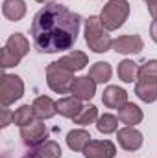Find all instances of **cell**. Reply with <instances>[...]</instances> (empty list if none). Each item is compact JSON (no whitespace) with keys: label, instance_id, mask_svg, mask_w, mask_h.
Instances as JSON below:
<instances>
[{"label":"cell","instance_id":"cell-1","mask_svg":"<svg viewBox=\"0 0 157 158\" xmlns=\"http://www.w3.org/2000/svg\"><path fill=\"white\" fill-rule=\"evenodd\" d=\"M81 17L57 2L44 4L32 20L34 46L41 53H57L70 50L78 40Z\"/></svg>","mask_w":157,"mask_h":158},{"label":"cell","instance_id":"cell-2","mask_svg":"<svg viewBox=\"0 0 157 158\" xmlns=\"http://www.w3.org/2000/svg\"><path fill=\"white\" fill-rule=\"evenodd\" d=\"M85 42L89 46V50H92L94 53H105L113 48V39L109 35V31L104 28L100 17L91 15L85 20Z\"/></svg>","mask_w":157,"mask_h":158},{"label":"cell","instance_id":"cell-3","mask_svg":"<svg viewBox=\"0 0 157 158\" xmlns=\"http://www.w3.org/2000/svg\"><path fill=\"white\" fill-rule=\"evenodd\" d=\"M30 52V42L28 39L22 35V33H11L4 48H2V55H0V66L6 70V68H11V66H17Z\"/></svg>","mask_w":157,"mask_h":158},{"label":"cell","instance_id":"cell-4","mask_svg":"<svg viewBox=\"0 0 157 158\" xmlns=\"http://www.w3.org/2000/svg\"><path fill=\"white\" fill-rule=\"evenodd\" d=\"M128 17H129V2L128 0H109L100 13V20L107 31H115L118 28H122L124 22L128 20Z\"/></svg>","mask_w":157,"mask_h":158},{"label":"cell","instance_id":"cell-5","mask_svg":"<svg viewBox=\"0 0 157 158\" xmlns=\"http://www.w3.org/2000/svg\"><path fill=\"white\" fill-rule=\"evenodd\" d=\"M74 79H76L74 72L67 70L57 61H54V63H50L46 66V85L56 94H70Z\"/></svg>","mask_w":157,"mask_h":158},{"label":"cell","instance_id":"cell-6","mask_svg":"<svg viewBox=\"0 0 157 158\" xmlns=\"http://www.w3.org/2000/svg\"><path fill=\"white\" fill-rule=\"evenodd\" d=\"M24 96V81L15 74H2L0 77V103L9 107Z\"/></svg>","mask_w":157,"mask_h":158},{"label":"cell","instance_id":"cell-7","mask_svg":"<svg viewBox=\"0 0 157 158\" xmlns=\"http://www.w3.org/2000/svg\"><path fill=\"white\" fill-rule=\"evenodd\" d=\"M20 138L24 142L26 147H32V149H37L39 145H43L48 138V129L44 123H41V119H35L32 125L28 127H22L20 129Z\"/></svg>","mask_w":157,"mask_h":158},{"label":"cell","instance_id":"cell-8","mask_svg":"<svg viewBox=\"0 0 157 158\" xmlns=\"http://www.w3.org/2000/svg\"><path fill=\"white\" fill-rule=\"evenodd\" d=\"M117 140H118V145L124 149V151H137L142 147V132L137 131L135 127H129V125H124L122 129L117 131Z\"/></svg>","mask_w":157,"mask_h":158},{"label":"cell","instance_id":"cell-9","mask_svg":"<svg viewBox=\"0 0 157 158\" xmlns=\"http://www.w3.org/2000/svg\"><path fill=\"white\" fill-rule=\"evenodd\" d=\"M85 158H115L117 145L111 140H91L83 149Z\"/></svg>","mask_w":157,"mask_h":158},{"label":"cell","instance_id":"cell-10","mask_svg":"<svg viewBox=\"0 0 157 158\" xmlns=\"http://www.w3.org/2000/svg\"><path fill=\"white\" fill-rule=\"evenodd\" d=\"M144 48V40L141 35L137 33H129V35H120L113 40V50L117 53H122V55H129V53H139L142 52Z\"/></svg>","mask_w":157,"mask_h":158},{"label":"cell","instance_id":"cell-11","mask_svg":"<svg viewBox=\"0 0 157 158\" xmlns=\"http://www.w3.org/2000/svg\"><path fill=\"white\" fill-rule=\"evenodd\" d=\"M96 81L91 79L89 76H81V77H76L74 83H72V88H70V94L74 98H78L81 101H89L94 98L96 94Z\"/></svg>","mask_w":157,"mask_h":158},{"label":"cell","instance_id":"cell-12","mask_svg":"<svg viewBox=\"0 0 157 158\" xmlns=\"http://www.w3.org/2000/svg\"><path fill=\"white\" fill-rule=\"evenodd\" d=\"M102 103L107 109H117L118 110L120 107H124L128 103V92L117 85H109L102 94Z\"/></svg>","mask_w":157,"mask_h":158},{"label":"cell","instance_id":"cell-13","mask_svg":"<svg viewBox=\"0 0 157 158\" xmlns=\"http://www.w3.org/2000/svg\"><path fill=\"white\" fill-rule=\"evenodd\" d=\"M34 107V112H35V118L44 121V119H50L57 114V109H56V101L50 98V96H37L32 103Z\"/></svg>","mask_w":157,"mask_h":158},{"label":"cell","instance_id":"cell-14","mask_svg":"<svg viewBox=\"0 0 157 158\" xmlns=\"http://www.w3.org/2000/svg\"><path fill=\"white\" fill-rule=\"evenodd\" d=\"M57 63L61 64V66H65L67 70H70V72H79V70H83L87 64H89V57H87V53L85 52H79V50H72V52H69L67 55H63V57H59L57 59Z\"/></svg>","mask_w":157,"mask_h":158},{"label":"cell","instance_id":"cell-15","mask_svg":"<svg viewBox=\"0 0 157 158\" xmlns=\"http://www.w3.org/2000/svg\"><path fill=\"white\" fill-rule=\"evenodd\" d=\"M56 109H57V114L63 116V118H70L74 119L81 112L83 105H81V99L74 98V96H65L61 99L56 101Z\"/></svg>","mask_w":157,"mask_h":158},{"label":"cell","instance_id":"cell-16","mask_svg":"<svg viewBox=\"0 0 157 158\" xmlns=\"http://www.w3.org/2000/svg\"><path fill=\"white\" fill-rule=\"evenodd\" d=\"M135 94L144 103L157 101V79H137L135 81Z\"/></svg>","mask_w":157,"mask_h":158},{"label":"cell","instance_id":"cell-17","mask_svg":"<svg viewBox=\"0 0 157 158\" xmlns=\"http://www.w3.org/2000/svg\"><path fill=\"white\" fill-rule=\"evenodd\" d=\"M144 118V114H142V109L139 107V105H135V103H126L124 107H120L118 109V119H120V123H124V125H129V127H135V125H139L141 121Z\"/></svg>","mask_w":157,"mask_h":158},{"label":"cell","instance_id":"cell-18","mask_svg":"<svg viewBox=\"0 0 157 158\" xmlns=\"http://www.w3.org/2000/svg\"><path fill=\"white\" fill-rule=\"evenodd\" d=\"M2 15L11 22L22 20L26 15V2L24 0H4L2 2Z\"/></svg>","mask_w":157,"mask_h":158},{"label":"cell","instance_id":"cell-19","mask_svg":"<svg viewBox=\"0 0 157 158\" xmlns=\"http://www.w3.org/2000/svg\"><path fill=\"white\" fill-rule=\"evenodd\" d=\"M89 142H91V134L85 129H74L67 134V145L74 153H83V149L87 147Z\"/></svg>","mask_w":157,"mask_h":158},{"label":"cell","instance_id":"cell-20","mask_svg":"<svg viewBox=\"0 0 157 158\" xmlns=\"http://www.w3.org/2000/svg\"><path fill=\"white\" fill-rule=\"evenodd\" d=\"M117 74H118V79L124 81V83H133L137 81L139 77V64L131 59H124L118 63V68H117Z\"/></svg>","mask_w":157,"mask_h":158},{"label":"cell","instance_id":"cell-21","mask_svg":"<svg viewBox=\"0 0 157 158\" xmlns=\"http://www.w3.org/2000/svg\"><path fill=\"white\" fill-rule=\"evenodd\" d=\"M111 76H113V68H111V64L105 63V61H98V63H94V64L89 68V77L94 79L98 85L107 83V81L111 79Z\"/></svg>","mask_w":157,"mask_h":158},{"label":"cell","instance_id":"cell-22","mask_svg":"<svg viewBox=\"0 0 157 158\" xmlns=\"http://www.w3.org/2000/svg\"><path fill=\"white\" fill-rule=\"evenodd\" d=\"M35 112H34V107L32 105H20L15 112H13V123L22 129V127H28L35 121Z\"/></svg>","mask_w":157,"mask_h":158},{"label":"cell","instance_id":"cell-23","mask_svg":"<svg viewBox=\"0 0 157 158\" xmlns=\"http://www.w3.org/2000/svg\"><path fill=\"white\" fill-rule=\"evenodd\" d=\"M118 116L115 114H109V112H104L100 114L98 119H96V129L100 134H113L118 131Z\"/></svg>","mask_w":157,"mask_h":158},{"label":"cell","instance_id":"cell-24","mask_svg":"<svg viewBox=\"0 0 157 158\" xmlns=\"http://www.w3.org/2000/svg\"><path fill=\"white\" fill-rule=\"evenodd\" d=\"M98 116H100V114H98V109H96L94 105H87V107L81 109V112H79L72 121H74L76 125H79V127H87V125H91V123H96Z\"/></svg>","mask_w":157,"mask_h":158},{"label":"cell","instance_id":"cell-25","mask_svg":"<svg viewBox=\"0 0 157 158\" xmlns=\"http://www.w3.org/2000/svg\"><path fill=\"white\" fill-rule=\"evenodd\" d=\"M35 151H37L43 158H61L63 156V151H61L59 143L54 142V140H46V142H44L43 145H39Z\"/></svg>","mask_w":157,"mask_h":158},{"label":"cell","instance_id":"cell-26","mask_svg":"<svg viewBox=\"0 0 157 158\" xmlns=\"http://www.w3.org/2000/svg\"><path fill=\"white\" fill-rule=\"evenodd\" d=\"M137 79H157V59H150L144 64H141Z\"/></svg>","mask_w":157,"mask_h":158},{"label":"cell","instance_id":"cell-27","mask_svg":"<svg viewBox=\"0 0 157 158\" xmlns=\"http://www.w3.org/2000/svg\"><path fill=\"white\" fill-rule=\"evenodd\" d=\"M9 123H13V112L7 107H2V116H0V127L6 129Z\"/></svg>","mask_w":157,"mask_h":158},{"label":"cell","instance_id":"cell-28","mask_svg":"<svg viewBox=\"0 0 157 158\" xmlns=\"http://www.w3.org/2000/svg\"><path fill=\"white\" fill-rule=\"evenodd\" d=\"M150 37H152V40L157 44V19H154L152 24H150Z\"/></svg>","mask_w":157,"mask_h":158},{"label":"cell","instance_id":"cell-29","mask_svg":"<svg viewBox=\"0 0 157 158\" xmlns=\"http://www.w3.org/2000/svg\"><path fill=\"white\" fill-rule=\"evenodd\" d=\"M148 13L152 15V19H157V0H152L148 4Z\"/></svg>","mask_w":157,"mask_h":158},{"label":"cell","instance_id":"cell-30","mask_svg":"<svg viewBox=\"0 0 157 158\" xmlns=\"http://www.w3.org/2000/svg\"><path fill=\"white\" fill-rule=\"evenodd\" d=\"M22 158H43V156H41L39 153H37V151L34 149L32 153H26V155H24V156H22Z\"/></svg>","mask_w":157,"mask_h":158},{"label":"cell","instance_id":"cell-31","mask_svg":"<svg viewBox=\"0 0 157 158\" xmlns=\"http://www.w3.org/2000/svg\"><path fill=\"white\" fill-rule=\"evenodd\" d=\"M35 2H39V4H50V2H56V0H35Z\"/></svg>","mask_w":157,"mask_h":158},{"label":"cell","instance_id":"cell-32","mask_svg":"<svg viewBox=\"0 0 157 158\" xmlns=\"http://www.w3.org/2000/svg\"><path fill=\"white\" fill-rule=\"evenodd\" d=\"M144 2H146V4H150V2H152V0H144Z\"/></svg>","mask_w":157,"mask_h":158}]
</instances>
